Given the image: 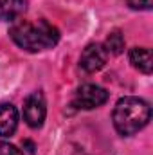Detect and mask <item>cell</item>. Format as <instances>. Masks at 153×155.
Listing matches in <instances>:
<instances>
[{"instance_id": "6da1fadb", "label": "cell", "mask_w": 153, "mask_h": 155, "mask_svg": "<svg viewBox=\"0 0 153 155\" xmlns=\"http://www.w3.org/2000/svg\"><path fill=\"white\" fill-rule=\"evenodd\" d=\"M11 40L29 52H38L54 47L60 41V31L49 24L47 20L29 22V20H18L9 29Z\"/></svg>"}, {"instance_id": "7a4b0ae2", "label": "cell", "mask_w": 153, "mask_h": 155, "mask_svg": "<svg viewBox=\"0 0 153 155\" xmlns=\"http://www.w3.org/2000/svg\"><path fill=\"white\" fill-rule=\"evenodd\" d=\"M150 117H151V108L144 99L128 96L117 101L112 119L115 130L121 135L130 137L135 135L139 130H142L148 124Z\"/></svg>"}, {"instance_id": "3957f363", "label": "cell", "mask_w": 153, "mask_h": 155, "mask_svg": "<svg viewBox=\"0 0 153 155\" xmlns=\"http://www.w3.org/2000/svg\"><path fill=\"white\" fill-rule=\"evenodd\" d=\"M108 99V92L99 87V85H92V83H86V85H81L76 92V103L77 108H83V110H92V108H97L101 105H105Z\"/></svg>"}, {"instance_id": "277c9868", "label": "cell", "mask_w": 153, "mask_h": 155, "mask_svg": "<svg viewBox=\"0 0 153 155\" xmlns=\"http://www.w3.org/2000/svg\"><path fill=\"white\" fill-rule=\"evenodd\" d=\"M47 116L45 97L41 92H33L24 103V119L31 128H41Z\"/></svg>"}, {"instance_id": "5b68a950", "label": "cell", "mask_w": 153, "mask_h": 155, "mask_svg": "<svg viewBox=\"0 0 153 155\" xmlns=\"http://www.w3.org/2000/svg\"><path fill=\"white\" fill-rule=\"evenodd\" d=\"M108 60V52L105 51V47L101 43H90L83 49L81 58H79V65L85 72H97L105 67Z\"/></svg>"}, {"instance_id": "8992f818", "label": "cell", "mask_w": 153, "mask_h": 155, "mask_svg": "<svg viewBox=\"0 0 153 155\" xmlns=\"http://www.w3.org/2000/svg\"><path fill=\"white\" fill-rule=\"evenodd\" d=\"M18 126V112L11 103L0 105V137H9Z\"/></svg>"}, {"instance_id": "52a82bcc", "label": "cell", "mask_w": 153, "mask_h": 155, "mask_svg": "<svg viewBox=\"0 0 153 155\" xmlns=\"http://www.w3.org/2000/svg\"><path fill=\"white\" fill-rule=\"evenodd\" d=\"M25 9V0H0V22H16Z\"/></svg>"}, {"instance_id": "ba28073f", "label": "cell", "mask_w": 153, "mask_h": 155, "mask_svg": "<svg viewBox=\"0 0 153 155\" xmlns=\"http://www.w3.org/2000/svg\"><path fill=\"white\" fill-rule=\"evenodd\" d=\"M130 63L139 69L144 74H151L153 71V60H151V51L146 47H135L130 51Z\"/></svg>"}, {"instance_id": "9c48e42d", "label": "cell", "mask_w": 153, "mask_h": 155, "mask_svg": "<svg viewBox=\"0 0 153 155\" xmlns=\"http://www.w3.org/2000/svg\"><path fill=\"white\" fill-rule=\"evenodd\" d=\"M105 51L108 52V54H121L122 51H124V36L119 33V31H112L108 36H106V41H105Z\"/></svg>"}, {"instance_id": "30bf717a", "label": "cell", "mask_w": 153, "mask_h": 155, "mask_svg": "<svg viewBox=\"0 0 153 155\" xmlns=\"http://www.w3.org/2000/svg\"><path fill=\"white\" fill-rule=\"evenodd\" d=\"M128 5L132 9H139V11H150L153 7V0H128Z\"/></svg>"}, {"instance_id": "8fae6325", "label": "cell", "mask_w": 153, "mask_h": 155, "mask_svg": "<svg viewBox=\"0 0 153 155\" xmlns=\"http://www.w3.org/2000/svg\"><path fill=\"white\" fill-rule=\"evenodd\" d=\"M0 155H24L16 146H13V144H9V143H0Z\"/></svg>"}, {"instance_id": "7c38bea8", "label": "cell", "mask_w": 153, "mask_h": 155, "mask_svg": "<svg viewBox=\"0 0 153 155\" xmlns=\"http://www.w3.org/2000/svg\"><path fill=\"white\" fill-rule=\"evenodd\" d=\"M24 146H25V148H27L31 153H34V144H33L31 141H24Z\"/></svg>"}]
</instances>
